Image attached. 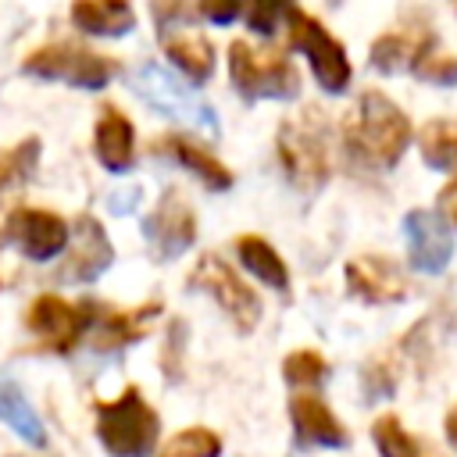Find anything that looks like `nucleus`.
<instances>
[{
    "label": "nucleus",
    "mask_w": 457,
    "mask_h": 457,
    "mask_svg": "<svg viewBox=\"0 0 457 457\" xmlns=\"http://www.w3.org/2000/svg\"><path fill=\"white\" fill-rule=\"evenodd\" d=\"M236 253L243 261V268L250 275H257L264 286L286 293L289 289V271H286V261L278 257V250L261 239V236H236Z\"/></svg>",
    "instance_id": "22"
},
{
    "label": "nucleus",
    "mask_w": 457,
    "mask_h": 457,
    "mask_svg": "<svg viewBox=\"0 0 457 457\" xmlns=\"http://www.w3.org/2000/svg\"><path fill=\"white\" fill-rule=\"evenodd\" d=\"M136 200H139V186H132V189H118V193H111V211H114V214H125V211L136 207Z\"/></svg>",
    "instance_id": "34"
},
{
    "label": "nucleus",
    "mask_w": 457,
    "mask_h": 457,
    "mask_svg": "<svg viewBox=\"0 0 457 457\" xmlns=\"http://www.w3.org/2000/svg\"><path fill=\"white\" fill-rule=\"evenodd\" d=\"M164 54L171 57V64L189 79V82H207L214 71V46L207 36L200 32H186L182 36H161Z\"/></svg>",
    "instance_id": "21"
},
{
    "label": "nucleus",
    "mask_w": 457,
    "mask_h": 457,
    "mask_svg": "<svg viewBox=\"0 0 457 457\" xmlns=\"http://www.w3.org/2000/svg\"><path fill=\"white\" fill-rule=\"evenodd\" d=\"M161 146L186 168V171H193L204 186H211V189H232V171L207 150V146H200L196 139H186V136H164L161 139Z\"/></svg>",
    "instance_id": "20"
},
{
    "label": "nucleus",
    "mask_w": 457,
    "mask_h": 457,
    "mask_svg": "<svg viewBox=\"0 0 457 457\" xmlns=\"http://www.w3.org/2000/svg\"><path fill=\"white\" fill-rule=\"evenodd\" d=\"M243 11V0H200V14L214 25H232Z\"/></svg>",
    "instance_id": "31"
},
{
    "label": "nucleus",
    "mask_w": 457,
    "mask_h": 457,
    "mask_svg": "<svg viewBox=\"0 0 457 457\" xmlns=\"http://www.w3.org/2000/svg\"><path fill=\"white\" fill-rule=\"evenodd\" d=\"M439 207L446 211V218H450V225L457 228V179H450L443 189H439Z\"/></svg>",
    "instance_id": "33"
},
{
    "label": "nucleus",
    "mask_w": 457,
    "mask_h": 457,
    "mask_svg": "<svg viewBox=\"0 0 457 457\" xmlns=\"http://www.w3.org/2000/svg\"><path fill=\"white\" fill-rule=\"evenodd\" d=\"M189 286L200 289V293H207V296L232 318L236 328L250 332V328L261 321V296H257L221 257L204 253V257L196 261V268L189 271Z\"/></svg>",
    "instance_id": "9"
},
{
    "label": "nucleus",
    "mask_w": 457,
    "mask_h": 457,
    "mask_svg": "<svg viewBox=\"0 0 457 457\" xmlns=\"http://www.w3.org/2000/svg\"><path fill=\"white\" fill-rule=\"evenodd\" d=\"M453 7H457V0H453Z\"/></svg>",
    "instance_id": "37"
},
{
    "label": "nucleus",
    "mask_w": 457,
    "mask_h": 457,
    "mask_svg": "<svg viewBox=\"0 0 457 457\" xmlns=\"http://www.w3.org/2000/svg\"><path fill=\"white\" fill-rule=\"evenodd\" d=\"M71 25L89 36H125L136 25V11L129 0H75Z\"/></svg>",
    "instance_id": "19"
},
{
    "label": "nucleus",
    "mask_w": 457,
    "mask_h": 457,
    "mask_svg": "<svg viewBox=\"0 0 457 457\" xmlns=\"http://www.w3.org/2000/svg\"><path fill=\"white\" fill-rule=\"evenodd\" d=\"M343 143L350 164L368 171H386L411 146V121L386 93L368 89L343 121Z\"/></svg>",
    "instance_id": "1"
},
{
    "label": "nucleus",
    "mask_w": 457,
    "mask_h": 457,
    "mask_svg": "<svg viewBox=\"0 0 457 457\" xmlns=\"http://www.w3.org/2000/svg\"><path fill=\"white\" fill-rule=\"evenodd\" d=\"M96 439L111 457H150L161 439V418L136 386L96 403Z\"/></svg>",
    "instance_id": "3"
},
{
    "label": "nucleus",
    "mask_w": 457,
    "mask_h": 457,
    "mask_svg": "<svg viewBox=\"0 0 457 457\" xmlns=\"http://www.w3.org/2000/svg\"><path fill=\"white\" fill-rule=\"evenodd\" d=\"M443 428H446V443L457 450V407L446 414V425H443Z\"/></svg>",
    "instance_id": "35"
},
{
    "label": "nucleus",
    "mask_w": 457,
    "mask_h": 457,
    "mask_svg": "<svg viewBox=\"0 0 457 457\" xmlns=\"http://www.w3.org/2000/svg\"><path fill=\"white\" fill-rule=\"evenodd\" d=\"M328 375V364L318 350H293L286 361H282V378L293 386V389H314L321 386V378Z\"/></svg>",
    "instance_id": "28"
},
{
    "label": "nucleus",
    "mask_w": 457,
    "mask_h": 457,
    "mask_svg": "<svg viewBox=\"0 0 457 457\" xmlns=\"http://www.w3.org/2000/svg\"><path fill=\"white\" fill-rule=\"evenodd\" d=\"M157 314H161V303L157 300H150L143 307H132V311H107V307H100L96 311V321L89 328L93 346L96 350H121L129 343H139L150 332V321Z\"/></svg>",
    "instance_id": "16"
},
{
    "label": "nucleus",
    "mask_w": 457,
    "mask_h": 457,
    "mask_svg": "<svg viewBox=\"0 0 457 457\" xmlns=\"http://www.w3.org/2000/svg\"><path fill=\"white\" fill-rule=\"evenodd\" d=\"M7 239L29 257V261H50L68 246V221L54 211L39 207H18L7 218Z\"/></svg>",
    "instance_id": "11"
},
{
    "label": "nucleus",
    "mask_w": 457,
    "mask_h": 457,
    "mask_svg": "<svg viewBox=\"0 0 457 457\" xmlns=\"http://www.w3.org/2000/svg\"><path fill=\"white\" fill-rule=\"evenodd\" d=\"M36 161H39V139L36 136L21 139L11 150H0V196L18 189L36 171Z\"/></svg>",
    "instance_id": "26"
},
{
    "label": "nucleus",
    "mask_w": 457,
    "mask_h": 457,
    "mask_svg": "<svg viewBox=\"0 0 457 457\" xmlns=\"http://www.w3.org/2000/svg\"><path fill=\"white\" fill-rule=\"evenodd\" d=\"M371 443L378 457H439L425 439L411 436L396 414H378L371 421Z\"/></svg>",
    "instance_id": "24"
},
{
    "label": "nucleus",
    "mask_w": 457,
    "mask_h": 457,
    "mask_svg": "<svg viewBox=\"0 0 457 457\" xmlns=\"http://www.w3.org/2000/svg\"><path fill=\"white\" fill-rule=\"evenodd\" d=\"M428 46H436L432 32H386L371 43V68L386 75L414 71Z\"/></svg>",
    "instance_id": "18"
},
{
    "label": "nucleus",
    "mask_w": 457,
    "mask_h": 457,
    "mask_svg": "<svg viewBox=\"0 0 457 457\" xmlns=\"http://www.w3.org/2000/svg\"><path fill=\"white\" fill-rule=\"evenodd\" d=\"M246 4V25L257 32V36H275L278 21L289 18V11L296 7L293 0H243Z\"/></svg>",
    "instance_id": "29"
},
{
    "label": "nucleus",
    "mask_w": 457,
    "mask_h": 457,
    "mask_svg": "<svg viewBox=\"0 0 457 457\" xmlns=\"http://www.w3.org/2000/svg\"><path fill=\"white\" fill-rule=\"evenodd\" d=\"M403 236H407V257H411L414 271L439 275L450 264L453 236H450L446 218H439L436 211H411L403 218Z\"/></svg>",
    "instance_id": "12"
},
{
    "label": "nucleus",
    "mask_w": 457,
    "mask_h": 457,
    "mask_svg": "<svg viewBox=\"0 0 457 457\" xmlns=\"http://www.w3.org/2000/svg\"><path fill=\"white\" fill-rule=\"evenodd\" d=\"M93 154L114 175H121V171L132 168V157H136V129H132V121L118 107H104L100 111L96 129H93Z\"/></svg>",
    "instance_id": "17"
},
{
    "label": "nucleus",
    "mask_w": 457,
    "mask_h": 457,
    "mask_svg": "<svg viewBox=\"0 0 457 457\" xmlns=\"http://www.w3.org/2000/svg\"><path fill=\"white\" fill-rule=\"evenodd\" d=\"M68 239H71V253H68V264L61 268V278L93 282L111 268L114 250H111V239L93 214H79L75 225L68 228Z\"/></svg>",
    "instance_id": "13"
},
{
    "label": "nucleus",
    "mask_w": 457,
    "mask_h": 457,
    "mask_svg": "<svg viewBox=\"0 0 457 457\" xmlns=\"http://www.w3.org/2000/svg\"><path fill=\"white\" fill-rule=\"evenodd\" d=\"M289 43L307 57L314 79L321 82L325 93H343L350 86V61H346V50L336 36L325 32L321 21H314L311 14L303 11H289Z\"/></svg>",
    "instance_id": "8"
},
{
    "label": "nucleus",
    "mask_w": 457,
    "mask_h": 457,
    "mask_svg": "<svg viewBox=\"0 0 457 457\" xmlns=\"http://www.w3.org/2000/svg\"><path fill=\"white\" fill-rule=\"evenodd\" d=\"M228 75L246 100H293L300 96V75L278 50H253L243 39L228 43Z\"/></svg>",
    "instance_id": "4"
},
{
    "label": "nucleus",
    "mask_w": 457,
    "mask_h": 457,
    "mask_svg": "<svg viewBox=\"0 0 457 457\" xmlns=\"http://www.w3.org/2000/svg\"><path fill=\"white\" fill-rule=\"evenodd\" d=\"M143 236L157 261H175L196 243V214L175 186H168L157 207L143 218Z\"/></svg>",
    "instance_id": "10"
},
{
    "label": "nucleus",
    "mask_w": 457,
    "mask_h": 457,
    "mask_svg": "<svg viewBox=\"0 0 457 457\" xmlns=\"http://www.w3.org/2000/svg\"><path fill=\"white\" fill-rule=\"evenodd\" d=\"M278 161L303 196H314L328 182V125L318 107H303L278 125Z\"/></svg>",
    "instance_id": "2"
},
{
    "label": "nucleus",
    "mask_w": 457,
    "mask_h": 457,
    "mask_svg": "<svg viewBox=\"0 0 457 457\" xmlns=\"http://www.w3.org/2000/svg\"><path fill=\"white\" fill-rule=\"evenodd\" d=\"M0 421L7 428H14V436H21L29 446H43L46 443V428H43L36 407L25 400L21 386L11 382V378L0 382Z\"/></svg>",
    "instance_id": "23"
},
{
    "label": "nucleus",
    "mask_w": 457,
    "mask_h": 457,
    "mask_svg": "<svg viewBox=\"0 0 457 457\" xmlns=\"http://www.w3.org/2000/svg\"><path fill=\"white\" fill-rule=\"evenodd\" d=\"M289 421L300 446H328V450L350 446V432L332 414V407L314 393H296L289 400Z\"/></svg>",
    "instance_id": "15"
},
{
    "label": "nucleus",
    "mask_w": 457,
    "mask_h": 457,
    "mask_svg": "<svg viewBox=\"0 0 457 457\" xmlns=\"http://www.w3.org/2000/svg\"><path fill=\"white\" fill-rule=\"evenodd\" d=\"M132 89L154 111L182 121L186 129H196L204 136H218V118H214L211 104L196 89H189L186 82H179L171 71H164L157 64H139L132 71Z\"/></svg>",
    "instance_id": "5"
},
{
    "label": "nucleus",
    "mask_w": 457,
    "mask_h": 457,
    "mask_svg": "<svg viewBox=\"0 0 457 457\" xmlns=\"http://www.w3.org/2000/svg\"><path fill=\"white\" fill-rule=\"evenodd\" d=\"M96 311H100V303H93V300L68 303V300L54 296V293H43V296H36V300L29 303L25 325H29V332H32L46 350H54V353H71V350L82 343V336H89V328H93V321H96Z\"/></svg>",
    "instance_id": "7"
},
{
    "label": "nucleus",
    "mask_w": 457,
    "mask_h": 457,
    "mask_svg": "<svg viewBox=\"0 0 457 457\" xmlns=\"http://www.w3.org/2000/svg\"><path fill=\"white\" fill-rule=\"evenodd\" d=\"M157 457H221V436L204 425H193V428L175 432L157 450Z\"/></svg>",
    "instance_id": "27"
},
{
    "label": "nucleus",
    "mask_w": 457,
    "mask_h": 457,
    "mask_svg": "<svg viewBox=\"0 0 457 457\" xmlns=\"http://www.w3.org/2000/svg\"><path fill=\"white\" fill-rule=\"evenodd\" d=\"M182 18H186V0H154V21H157L161 36L171 32Z\"/></svg>",
    "instance_id": "32"
},
{
    "label": "nucleus",
    "mask_w": 457,
    "mask_h": 457,
    "mask_svg": "<svg viewBox=\"0 0 457 457\" xmlns=\"http://www.w3.org/2000/svg\"><path fill=\"white\" fill-rule=\"evenodd\" d=\"M328 4H332V7H339V4H343V0H328Z\"/></svg>",
    "instance_id": "36"
},
{
    "label": "nucleus",
    "mask_w": 457,
    "mask_h": 457,
    "mask_svg": "<svg viewBox=\"0 0 457 457\" xmlns=\"http://www.w3.org/2000/svg\"><path fill=\"white\" fill-rule=\"evenodd\" d=\"M414 75L425 82H436V86H457V57L443 54L439 46H428L425 57L418 61Z\"/></svg>",
    "instance_id": "30"
},
{
    "label": "nucleus",
    "mask_w": 457,
    "mask_h": 457,
    "mask_svg": "<svg viewBox=\"0 0 457 457\" xmlns=\"http://www.w3.org/2000/svg\"><path fill=\"white\" fill-rule=\"evenodd\" d=\"M346 289L364 303H396L407 296V278L389 257L364 253L346 261Z\"/></svg>",
    "instance_id": "14"
},
{
    "label": "nucleus",
    "mask_w": 457,
    "mask_h": 457,
    "mask_svg": "<svg viewBox=\"0 0 457 457\" xmlns=\"http://www.w3.org/2000/svg\"><path fill=\"white\" fill-rule=\"evenodd\" d=\"M21 71L32 79L68 82L79 89H104L118 75V64L111 57L93 54V50L75 46V43H46L21 61Z\"/></svg>",
    "instance_id": "6"
},
{
    "label": "nucleus",
    "mask_w": 457,
    "mask_h": 457,
    "mask_svg": "<svg viewBox=\"0 0 457 457\" xmlns=\"http://www.w3.org/2000/svg\"><path fill=\"white\" fill-rule=\"evenodd\" d=\"M418 150L428 168L457 175V121H428L418 132Z\"/></svg>",
    "instance_id": "25"
}]
</instances>
